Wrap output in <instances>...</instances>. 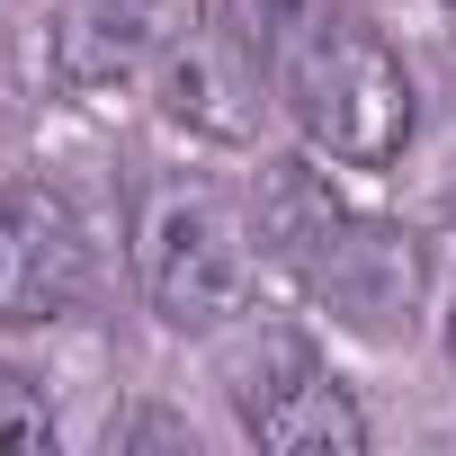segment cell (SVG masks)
I'll use <instances>...</instances> for the list:
<instances>
[{
	"instance_id": "1",
	"label": "cell",
	"mask_w": 456,
	"mask_h": 456,
	"mask_svg": "<svg viewBox=\"0 0 456 456\" xmlns=\"http://www.w3.org/2000/svg\"><path fill=\"white\" fill-rule=\"evenodd\" d=\"M242 45L278 81L296 134L340 170H385L411 134V81L349 0H242Z\"/></svg>"
},
{
	"instance_id": "2",
	"label": "cell",
	"mask_w": 456,
	"mask_h": 456,
	"mask_svg": "<svg viewBox=\"0 0 456 456\" xmlns=\"http://www.w3.org/2000/svg\"><path fill=\"white\" fill-rule=\"evenodd\" d=\"M134 269H143V296L170 331H224L233 314H251L260 233L224 188L152 179V197L134 215Z\"/></svg>"
},
{
	"instance_id": "3",
	"label": "cell",
	"mask_w": 456,
	"mask_h": 456,
	"mask_svg": "<svg viewBox=\"0 0 456 456\" xmlns=\"http://www.w3.org/2000/svg\"><path fill=\"white\" fill-rule=\"evenodd\" d=\"M224 403L278 456H358L367 447L358 403L331 385V367L314 358V340L296 322H251L224 349Z\"/></svg>"
},
{
	"instance_id": "4",
	"label": "cell",
	"mask_w": 456,
	"mask_h": 456,
	"mask_svg": "<svg viewBox=\"0 0 456 456\" xmlns=\"http://www.w3.org/2000/svg\"><path fill=\"white\" fill-rule=\"evenodd\" d=\"M358 340H403L411 331V305H420V242L403 224H376V215H340L322 251L296 269Z\"/></svg>"
},
{
	"instance_id": "5",
	"label": "cell",
	"mask_w": 456,
	"mask_h": 456,
	"mask_svg": "<svg viewBox=\"0 0 456 456\" xmlns=\"http://www.w3.org/2000/svg\"><path fill=\"white\" fill-rule=\"evenodd\" d=\"M90 287V233L45 188H0V322L37 331L63 322Z\"/></svg>"
},
{
	"instance_id": "6",
	"label": "cell",
	"mask_w": 456,
	"mask_h": 456,
	"mask_svg": "<svg viewBox=\"0 0 456 456\" xmlns=\"http://www.w3.org/2000/svg\"><path fill=\"white\" fill-rule=\"evenodd\" d=\"M197 28V0H63L54 10V72L63 90H126Z\"/></svg>"
},
{
	"instance_id": "7",
	"label": "cell",
	"mask_w": 456,
	"mask_h": 456,
	"mask_svg": "<svg viewBox=\"0 0 456 456\" xmlns=\"http://www.w3.org/2000/svg\"><path fill=\"white\" fill-rule=\"evenodd\" d=\"M251 72H260V54L242 45V28H188L161 63H152V90H161V108L179 117V126H197V134H251Z\"/></svg>"
},
{
	"instance_id": "8",
	"label": "cell",
	"mask_w": 456,
	"mask_h": 456,
	"mask_svg": "<svg viewBox=\"0 0 456 456\" xmlns=\"http://www.w3.org/2000/svg\"><path fill=\"white\" fill-rule=\"evenodd\" d=\"M54 447V403L28 376H0V456H45Z\"/></svg>"
},
{
	"instance_id": "9",
	"label": "cell",
	"mask_w": 456,
	"mask_h": 456,
	"mask_svg": "<svg viewBox=\"0 0 456 456\" xmlns=\"http://www.w3.org/2000/svg\"><path fill=\"white\" fill-rule=\"evenodd\" d=\"M447 349H456V314H447Z\"/></svg>"
},
{
	"instance_id": "10",
	"label": "cell",
	"mask_w": 456,
	"mask_h": 456,
	"mask_svg": "<svg viewBox=\"0 0 456 456\" xmlns=\"http://www.w3.org/2000/svg\"><path fill=\"white\" fill-rule=\"evenodd\" d=\"M447 19H456V0H447Z\"/></svg>"
}]
</instances>
